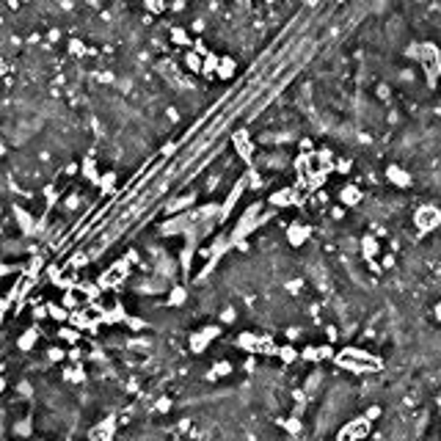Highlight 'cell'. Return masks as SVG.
I'll return each mask as SVG.
<instances>
[{
	"label": "cell",
	"instance_id": "cell-1",
	"mask_svg": "<svg viewBox=\"0 0 441 441\" xmlns=\"http://www.w3.org/2000/svg\"><path fill=\"white\" fill-rule=\"evenodd\" d=\"M348 430L353 433V438L362 441L367 433H370V419H353V422L348 425Z\"/></svg>",
	"mask_w": 441,
	"mask_h": 441
},
{
	"label": "cell",
	"instance_id": "cell-2",
	"mask_svg": "<svg viewBox=\"0 0 441 441\" xmlns=\"http://www.w3.org/2000/svg\"><path fill=\"white\" fill-rule=\"evenodd\" d=\"M380 416V408L378 406H375V408H370V411H367V419H378Z\"/></svg>",
	"mask_w": 441,
	"mask_h": 441
}]
</instances>
